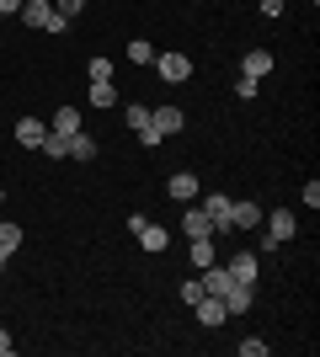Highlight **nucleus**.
Returning a JSON list of instances; mask_svg holds the SVG:
<instances>
[{
    "instance_id": "ddd939ff",
    "label": "nucleus",
    "mask_w": 320,
    "mask_h": 357,
    "mask_svg": "<svg viewBox=\"0 0 320 357\" xmlns=\"http://www.w3.org/2000/svg\"><path fill=\"white\" fill-rule=\"evenodd\" d=\"M43 134H48V123H38V118L16 123V144H22V149H38V144H43Z\"/></svg>"
},
{
    "instance_id": "9b49d317",
    "label": "nucleus",
    "mask_w": 320,
    "mask_h": 357,
    "mask_svg": "<svg viewBox=\"0 0 320 357\" xmlns=\"http://www.w3.org/2000/svg\"><path fill=\"white\" fill-rule=\"evenodd\" d=\"M273 54H267V48H251V54H245L241 59V75H251V80H267V75H273Z\"/></svg>"
},
{
    "instance_id": "dca6fc26",
    "label": "nucleus",
    "mask_w": 320,
    "mask_h": 357,
    "mask_svg": "<svg viewBox=\"0 0 320 357\" xmlns=\"http://www.w3.org/2000/svg\"><path fill=\"white\" fill-rule=\"evenodd\" d=\"M182 235L187 240H198V235H213V219L203 208H192V213H182Z\"/></svg>"
},
{
    "instance_id": "393cba45",
    "label": "nucleus",
    "mask_w": 320,
    "mask_h": 357,
    "mask_svg": "<svg viewBox=\"0 0 320 357\" xmlns=\"http://www.w3.org/2000/svg\"><path fill=\"white\" fill-rule=\"evenodd\" d=\"M91 80H112V59H107V54L91 59Z\"/></svg>"
},
{
    "instance_id": "f704fd0d",
    "label": "nucleus",
    "mask_w": 320,
    "mask_h": 357,
    "mask_svg": "<svg viewBox=\"0 0 320 357\" xmlns=\"http://www.w3.org/2000/svg\"><path fill=\"white\" fill-rule=\"evenodd\" d=\"M0 22H6V16H0Z\"/></svg>"
},
{
    "instance_id": "f8f14e48",
    "label": "nucleus",
    "mask_w": 320,
    "mask_h": 357,
    "mask_svg": "<svg viewBox=\"0 0 320 357\" xmlns=\"http://www.w3.org/2000/svg\"><path fill=\"white\" fill-rule=\"evenodd\" d=\"M166 192L176 197V203H192V197H198V176H192V171H176V176L166 181Z\"/></svg>"
},
{
    "instance_id": "412c9836",
    "label": "nucleus",
    "mask_w": 320,
    "mask_h": 357,
    "mask_svg": "<svg viewBox=\"0 0 320 357\" xmlns=\"http://www.w3.org/2000/svg\"><path fill=\"white\" fill-rule=\"evenodd\" d=\"M48 155V160H64V155H70V134H43V144H38Z\"/></svg>"
},
{
    "instance_id": "7c9ffc66",
    "label": "nucleus",
    "mask_w": 320,
    "mask_h": 357,
    "mask_svg": "<svg viewBox=\"0 0 320 357\" xmlns=\"http://www.w3.org/2000/svg\"><path fill=\"white\" fill-rule=\"evenodd\" d=\"M11 11H22V0H0V16H11Z\"/></svg>"
},
{
    "instance_id": "f03ea898",
    "label": "nucleus",
    "mask_w": 320,
    "mask_h": 357,
    "mask_svg": "<svg viewBox=\"0 0 320 357\" xmlns=\"http://www.w3.org/2000/svg\"><path fill=\"white\" fill-rule=\"evenodd\" d=\"M261 224H267V251H261V256H273L277 245H289V240H294V229H299V219H294L289 208H273V213H261Z\"/></svg>"
},
{
    "instance_id": "2eb2a0df",
    "label": "nucleus",
    "mask_w": 320,
    "mask_h": 357,
    "mask_svg": "<svg viewBox=\"0 0 320 357\" xmlns=\"http://www.w3.org/2000/svg\"><path fill=\"white\" fill-rule=\"evenodd\" d=\"M203 213L213 219V229H229V197L224 192H208V197H203Z\"/></svg>"
},
{
    "instance_id": "4468645a",
    "label": "nucleus",
    "mask_w": 320,
    "mask_h": 357,
    "mask_svg": "<svg viewBox=\"0 0 320 357\" xmlns=\"http://www.w3.org/2000/svg\"><path fill=\"white\" fill-rule=\"evenodd\" d=\"M251 304H257V288H251V283H235V288L224 294V310H229V314H245Z\"/></svg>"
},
{
    "instance_id": "a211bd4d",
    "label": "nucleus",
    "mask_w": 320,
    "mask_h": 357,
    "mask_svg": "<svg viewBox=\"0 0 320 357\" xmlns=\"http://www.w3.org/2000/svg\"><path fill=\"white\" fill-rule=\"evenodd\" d=\"M70 160H96V144H91V134L80 128V134H70Z\"/></svg>"
},
{
    "instance_id": "5701e85b",
    "label": "nucleus",
    "mask_w": 320,
    "mask_h": 357,
    "mask_svg": "<svg viewBox=\"0 0 320 357\" xmlns=\"http://www.w3.org/2000/svg\"><path fill=\"white\" fill-rule=\"evenodd\" d=\"M16 245H22V224H11V219H6V224H0V256H11Z\"/></svg>"
},
{
    "instance_id": "6e6552de",
    "label": "nucleus",
    "mask_w": 320,
    "mask_h": 357,
    "mask_svg": "<svg viewBox=\"0 0 320 357\" xmlns=\"http://www.w3.org/2000/svg\"><path fill=\"white\" fill-rule=\"evenodd\" d=\"M224 267L235 272V283H251V288H257V272H261V251H235V256L224 261Z\"/></svg>"
},
{
    "instance_id": "7ed1b4c3",
    "label": "nucleus",
    "mask_w": 320,
    "mask_h": 357,
    "mask_svg": "<svg viewBox=\"0 0 320 357\" xmlns=\"http://www.w3.org/2000/svg\"><path fill=\"white\" fill-rule=\"evenodd\" d=\"M128 229H134V235H139V245H144V251H155V256H160V251L171 245V235L160 229V224H150L144 213H128Z\"/></svg>"
},
{
    "instance_id": "1a4fd4ad",
    "label": "nucleus",
    "mask_w": 320,
    "mask_h": 357,
    "mask_svg": "<svg viewBox=\"0 0 320 357\" xmlns=\"http://www.w3.org/2000/svg\"><path fill=\"white\" fill-rule=\"evenodd\" d=\"M150 123H155V134L166 139V134H182V107H150Z\"/></svg>"
},
{
    "instance_id": "b1692460",
    "label": "nucleus",
    "mask_w": 320,
    "mask_h": 357,
    "mask_svg": "<svg viewBox=\"0 0 320 357\" xmlns=\"http://www.w3.org/2000/svg\"><path fill=\"white\" fill-rule=\"evenodd\" d=\"M257 91H261V80H251V75H241V80H235V96H241V102H251Z\"/></svg>"
},
{
    "instance_id": "f257e3e1",
    "label": "nucleus",
    "mask_w": 320,
    "mask_h": 357,
    "mask_svg": "<svg viewBox=\"0 0 320 357\" xmlns=\"http://www.w3.org/2000/svg\"><path fill=\"white\" fill-rule=\"evenodd\" d=\"M16 16H22V27H32V32H64V27H70L48 0H22V11H16Z\"/></svg>"
},
{
    "instance_id": "0eeeda50",
    "label": "nucleus",
    "mask_w": 320,
    "mask_h": 357,
    "mask_svg": "<svg viewBox=\"0 0 320 357\" xmlns=\"http://www.w3.org/2000/svg\"><path fill=\"white\" fill-rule=\"evenodd\" d=\"M229 229H261V203H251V197H229Z\"/></svg>"
},
{
    "instance_id": "2f4dec72",
    "label": "nucleus",
    "mask_w": 320,
    "mask_h": 357,
    "mask_svg": "<svg viewBox=\"0 0 320 357\" xmlns=\"http://www.w3.org/2000/svg\"><path fill=\"white\" fill-rule=\"evenodd\" d=\"M0 357H11V331H0Z\"/></svg>"
},
{
    "instance_id": "20e7f679",
    "label": "nucleus",
    "mask_w": 320,
    "mask_h": 357,
    "mask_svg": "<svg viewBox=\"0 0 320 357\" xmlns=\"http://www.w3.org/2000/svg\"><path fill=\"white\" fill-rule=\"evenodd\" d=\"M155 75L166 86H182V80H192V59L187 54H155Z\"/></svg>"
},
{
    "instance_id": "aec40b11",
    "label": "nucleus",
    "mask_w": 320,
    "mask_h": 357,
    "mask_svg": "<svg viewBox=\"0 0 320 357\" xmlns=\"http://www.w3.org/2000/svg\"><path fill=\"white\" fill-rule=\"evenodd\" d=\"M208 261H219V251H213V235H198V240H192V267H208Z\"/></svg>"
},
{
    "instance_id": "423d86ee",
    "label": "nucleus",
    "mask_w": 320,
    "mask_h": 357,
    "mask_svg": "<svg viewBox=\"0 0 320 357\" xmlns=\"http://www.w3.org/2000/svg\"><path fill=\"white\" fill-rule=\"evenodd\" d=\"M123 118H128V128L139 134V144H144V149H155V144H160V134H155V123H150V107H144V102H134L128 112H123Z\"/></svg>"
},
{
    "instance_id": "f3484780",
    "label": "nucleus",
    "mask_w": 320,
    "mask_h": 357,
    "mask_svg": "<svg viewBox=\"0 0 320 357\" xmlns=\"http://www.w3.org/2000/svg\"><path fill=\"white\" fill-rule=\"evenodd\" d=\"M54 134H80V107H59L54 112Z\"/></svg>"
},
{
    "instance_id": "a878e982",
    "label": "nucleus",
    "mask_w": 320,
    "mask_h": 357,
    "mask_svg": "<svg viewBox=\"0 0 320 357\" xmlns=\"http://www.w3.org/2000/svg\"><path fill=\"white\" fill-rule=\"evenodd\" d=\"M241 357H267V342H261V336H245V342H241Z\"/></svg>"
},
{
    "instance_id": "72a5a7b5",
    "label": "nucleus",
    "mask_w": 320,
    "mask_h": 357,
    "mask_svg": "<svg viewBox=\"0 0 320 357\" xmlns=\"http://www.w3.org/2000/svg\"><path fill=\"white\" fill-rule=\"evenodd\" d=\"M0 203H6V192H0Z\"/></svg>"
},
{
    "instance_id": "c756f323",
    "label": "nucleus",
    "mask_w": 320,
    "mask_h": 357,
    "mask_svg": "<svg viewBox=\"0 0 320 357\" xmlns=\"http://www.w3.org/2000/svg\"><path fill=\"white\" fill-rule=\"evenodd\" d=\"M261 16H283V0H261Z\"/></svg>"
},
{
    "instance_id": "6ab92c4d",
    "label": "nucleus",
    "mask_w": 320,
    "mask_h": 357,
    "mask_svg": "<svg viewBox=\"0 0 320 357\" xmlns=\"http://www.w3.org/2000/svg\"><path fill=\"white\" fill-rule=\"evenodd\" d=\"M123 59H128V64H155V43H144V38H134V43L123 48Z\"/></svg>"
},
{
    "instance_id": "bb28decb",
    "label": "nucleus",
    "mask_w": 320,
    "mask_h": 357,
    "mask_svg": "<svg viewBox=\"0 0 320 357\" xmlns=\"http://www.w3.org/2000/svg\"><path fill=\"white\" fill-rule=\"evenodd\" d=\"M80 6H86V0H54V11H59L64 22H75V16H80Z\"/></svg>"
},
{
    "instance_id": "cd10ccee",
    "label": "nucleus",
    "mask_w": 320,
    "mask_h": 357,
    "mask_svg": "<svg viewBox=\"0 0 320 357\" xmlns=\"http://www.w3.org/2000/svg\"><path fill=\"white\" fill-rule=\"evenodd\" d=\"M198 298H203V283H198V278H192V283H182V304H198Z\"/></svg>"
},
{
    "instance_id": "39448f33",
    "label": "nucleus",
    "mask_w": 320,
    "mask_h": 357,
    "mask_svg": "<svg viewBox=\"0 0 320 357\" xmlns=\"http://www.w3.org/2000/svg\"><path fill=\"white\" fill-rule=\"evenodd\" d=\"M198 272H203V278H198L203 294H213V298H224L229 288H235V272H229L224 261H208V267H198Z\"/></svg>"
},
{
    "instance_id": "4be33fe9",
    "label": "nucleus",
    "mask_w": 320,
    "mask_h": 357,
    "mask_svg": "<svg viewBox=\"0 0 320 357\" xmlns=\"http://www.w3.org/2000/svg\"><path fill=\"white\" fill-rule=\"evenodd\" d=\"M91 102L96 107H118V86H112V80H91Z\"/></svg>"
},
{
    "instance_id": "473e14b6",
    "label": "nucleus",
    "mask_w": 320,
    "mask_h": 357,
    "mask_svg": "<svg viewBox=\"0 0 320 357\" xmlns=\"http://www.w3.org/2000/svg\"><path fill=\"white\" fill-rule=\"evenodd\" d=\"M0 272H6V256H0Z\"/></svg>"
},
{
    "instance_id": "c85d7f7f",
    "label": "nucleus",
    "mask_w": 320,
    "mask_h": 357,
    "mask_svg": "<svg viewBox=\"0 0 320 357\" xmlns=\"http://www.w3.org/2000/svg\"><path fill=\"white\" fill-rule=\"evenodd\" d=\"M305 203H310V208H320V181H315V176L305 181Z\"/></svg>"
},
{
    "instance_id": "9d476101",
    "label": "nucleus",
    "mask_w": 320,
    "mask_h": 357,
    "mask_svg": "<svg viewBox=\"0 0 320 357\" xmlns=\"http://www.w3.org/2000/svg\"><path fill=\"white\" fill-rule=\"evenodd\" d=\"M192 310H198V326H208V331H213V326H224V314H229V310H224V298H213V294H203Z\"/></svg>"
}]
</instances>
